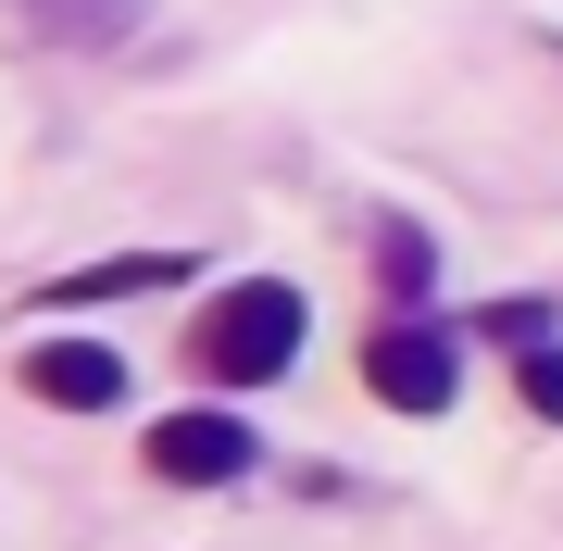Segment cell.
<instances>
[{
	"instance_id": "6da1fadb",
	"label": "cell",
	"mask_w": 563,
	"mask_h": 551,
	"mask_svg": "<svg viewBox=\"0 0 563 551\" xmlns=\"http://www.w3.org/2000/svg\"><path fill=\"white\" fill-rule=\"evenodd\" d=\"M301 339H313V301L288 276H239L225 301L188 313V364H201L213 388H263V376H288L301 364Z\"/></svg>"
},
{
	"instance_id": "7a4b0ae2",
	"label": "cell",
	"mask_w": 563,
	"mask_h": 551,
	"mask_svg": "<svg viewBox=\"0 0 563 551\" xmlns=\"http://www.w3.org/2000/svg\"><path fill=\"white\" fill-rule=\"evenodd\" d=\"M451 327H426V313H388L376 339H363V388H376L388 414H451Z\"/></svg>"
},
{
	"instance_id": "3957f363",
	"label": "cell",
	"mask_w": 563,
	"mask_h": 551,
	"mask_svg": "<svg viewBox=\"0 0 563 551\" xmlns=\"http://www.w3.org/2000/svg\"><path fill=\"white\" fill-rule=\"evenodd\" d=\"M151 451V476L163 489H225V476H251V414H163V427L139 439Z\"/></svg>"
},
{
	"instance_id": "277c9868",
	"label": "cell",
	"mask_w": 563,
	"mask_h": 551,
	"mask_svg": "<svg viewBox=\"0 0 563 551\" xmlns=\"http://www.w3.org/2000/svg\"><path fill=\"white\" fill-rule=\"evenodd\" d=\"M25 388L63 414H125V351L113 339H38L25 351Z\"/></svg>"
},
{
	"instance_id": "5b68a950",
	"label": "cell",
	"mask_w": 563,
	"mask_h": 551,
	"mask_svg": "<svg viewBox=\"0 0 563 551\" xmlns=\"http://www.w3.org/2000/svg\"><path fill=\"white\" fill-rule=\"evenodd\" d=\"M139 288H188L176 251H139V264H88V276H63L51 301H139Z\"/></svg>"
},
{
	"instance_id": "8992f818",
	"label": "cell",
	"mask_w": 563,
	"mask_h": 551,
	"mask_svg": "<svg viewBox=\"0 0 563 551\" xmlns=\"http://www.w3.org/2000/svg\"><path fill=\"white\" fill-rule=\"evenodd\" d=\"M426 264H439V251H426V225H376V276H388V301H413Z\"/></svg>"
},
{
	"instance_id": "52a82bcc",
	"label": "cell",
	"mask_w": 563,
	"mask_h": 551,
	"mask_svg": "<svg viewBox=\"0 0 563 551\" xmlns=\"http://www.w3.org/2000/svg\"><path fill=\"white\" fill-rule=\"evenodd\" d=\"M526 414L563 427V351H551V339H526Z\"/></svg>"
}]
</instances>
